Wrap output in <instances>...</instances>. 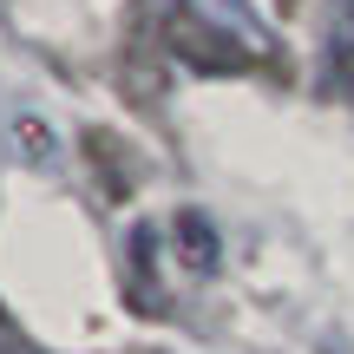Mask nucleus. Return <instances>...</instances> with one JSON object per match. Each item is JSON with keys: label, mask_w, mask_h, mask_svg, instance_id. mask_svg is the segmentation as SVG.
I'll list each match as a JSON object with an SVG mask.
<instances>
[{"label": "nucleus", "mask_w": 354, "mask_h": 354, "mask_svg": "<svg viewBox=\"0 0 354 354\" xmlns=\"http://www.w3.org/2000/svg\"><path fill=\"white\" fill-rule=\"evenodd\" d=\"M171 243H177V250H184L197 269L216 263V230H210V216H197V210H184V216L171 223Z\"/></svg>", "instance_id": "nucleus-3"}, {"label": "nucleus", "mask_w": 354, "mask_h": 354, "mask_svg": "<svg viewBox=\"0 0 354 354\" xmlns=\"http://www.w3.org/2000/svg\"><path fill=\"white\" fill-rule=\"evenodd\" d=\"M0 354H33V348H26V335H20V328H13V322H7V315H0Z\"/></svg>", "instance_id": "nucleus-5"}, {"label": "nucleus", "mask_w": 354, "mask_h": 354, "mask_svg": "<svg viewBox=\"0 0 354 354\" xmlns=\"http://www.w3.org/2000/svg\"><path fill=\"white\" fill-rule=\"evenodd\" d=\"M328 79L354 99V7H348V20H342V39H335V53H328Z\"/></svg>", "instance_id": "nucleus-4"}, {"label": "nucleus", "mask_w": 354, "mask_h": 354, "mask_svg": "<svg viewBox=\"0 0 354 354\" xmlns=\"http://www.w3.org/2000/svg\"><path fill=\"white\" fill-rule=\"evenodd\" d=\"M86 158L99 165L105 197H131V190H138V165H131V151L112 138V131H99V125H92V131H86Z\"/></svg>", "instance_id": "nucleus-2"}, {"label": "nucleus", "mask_w": 354, "mask_h": 354, "mask_svg": "<svg viewBox=\"0 0 354 354\" xmlns=\"http://www.w3.org/2000/svg\"><path fill=\"white\" fill-rule=\"evenodd\" d=\"M171 53L190 66V73H250V66H263V46H250V33H243V20H223V13H203L197 0H184V7L171 13L165 26Z\"/></svg>", "instance_id": "nucleus-1"}]
</instances>
